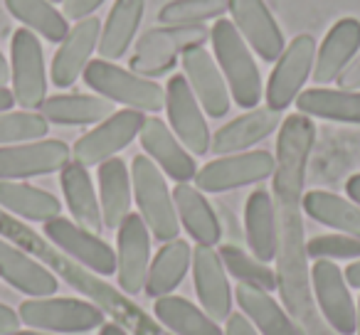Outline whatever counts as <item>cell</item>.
Listing matches in <instances>:
<instances>
[{"instance_id":"cell-24","label":"cell","mask_w":360,"mask_h":335,"mask_svg":"<svg viewBox=\"0 0 360 335\" xmlns=\"http://www.w3.org/2000/svg\"><path fill=\"white\" fill-rule=\"evenodd\" d=\"M173 202L178 220L183 222L186 232L202 247H215L222 239L220 217L215 215L207 197L191 183H178L173 190Z\"/></svg>"},{"instance_id":"cell-27","label":"cell","mask_w":360,"mask_h":335,"mask_svg":"<svg viewBox=\"0 0 360 335\" xmlns=\"http://www.w3.org/2000/svg\"><path fill=\"white\" fill-rule=\"evenodd\" d=\"M131 173L126 171V163L121 158H109L99 165V205L101 220L109 230H119L131 210Z\"/></svg>"},{"instance_id":"cell-5","label":"cell","mask_w":360,"mask_h":335,"mask_svg":"<svg viewBox=\"0 0 360 335\" xmlns=\"http://www.w3.org/2000/svg\"><path fill=\"white\" fill-rule=\"evenodd\" d=\"M18 315L25 325L47 333H89L104 325V310L82 298H27Z\"/></svg>"},{"instance_id":"cell-26","label":"cell","mask_w":360,"mask_h":335,"mask_svg":"<svg viewBox=\"0 0 360 335\" xmlns=\"http://www.w3.org/2000/svg\"><path fill=\"white\" fill-rule=\"evenodd\" d=\"M235 296L242 313L250 318V323L262 335H301L296 320L291 318L284 306H279V301L269 291H262L250 284H240Z\"/></svg>"},{"instance_id":"cell-12","label":"cell","mask_w":360,"mask_h":335,"mask_svg":"<svg viewBox=\"0 0 360 335\" xmlns=\"http://www.w3.org/2000/svg\"><path fill=\"white\" fill-rule=\"evenodd\" d=\"M70 145L57 138L0 145V180H25L60 173L70 163Z\"/></svg>"},{"instance_id":"cell-21","label":"cell","mask_w":360,"mask_h":335,"mask_svg":"<svg viewBox=\"0 0 360 335\" xmlns=\"http://www.w3.org/2000/svg\"><path fill=\"white\" fill-rule=\"evenodd\" d=\"M281 124V111H274L269 106H259V109H250L247 114L237 116L235 121L225 124L210 140V150L220 155L232 153H245L255 143L264 140L271 136Z\"/></svg>"},{"instance_id":"cell-40","label":"cell","mask_w":360,"mask_h":335,"mask_svg":"<svg viewBox=\"0 0 360 335\" xmlns=\"http://www.w3.org/2000/svg\"><path fill=\"white\" fill-rule=\"evenodd\" d=\"M104 0H65L62 8H65V18L67 20H84V18H91V13L96 8H101Z\"/></svg>"},{"instance_id":"cell-36","label":"cell","mask_w":360,"mask_h":335,"mask_svg":"<svg viewBox=\"0 0 360 335\" xmlns=\"http://www.w3.org/2000/svg\"><path fill=\"white\" fill-rule=\"evenodd\" d=\"M220 259L225 264V271H230L240 284L257 286L262 291H276L279 281H276V271L269 269L264 261H259L257 256H252L250 251H245L237 244H225L220 249Z\"/></svg>"},{"instance_id":"cell-11","label":"cell","mask_w":360,"mask_h":335,"mask_svg":"<svg viewBox=\"0 0 360 335\" xmlns=\"http://www.w3.org/2000/svg\"><path fill=\"white\" fill-rule=\"evenodd\" d=\"M143 121H146L143 111H136V109L114 111L109 119H104L96 129H91L89 133H84L77 140L75 148H72V155L82 165H86V168L101 165L104 160L114 158L119 150H124L141 133Z\"/></svg>"},{"instance_id":"cell-2","label":"cell","mask_w":360,"mask_h":335,"mask_svg":"<svg viewBox=\"0 0 360 335\" xmlns=\"http://www.w3.org/2000/svg\"><path fill=\"white\" fill-rule=\"evenodd\" d=\"M131 185H134L139 215L143 217L150 235L163 244L178 239L180 220L178 212H175L173 192L165 185L163 171L148 155H136L134 158V163H131Z\"/></svg>"},{"instance_id":"cell-51","label":"cell","mask_w":360,"mask_h":335,"mask_svg":"<svg viewBox=\"0 0 360 335\" xmlns=\"http://www.w3.org/2000/svg\"><path fill=\"white\" fill-rule=\"evenodd\" d=\"M50 3H65V0H50Z\"/></svg>"},{"instance_id":"cell-42","label":"cell","mask_w":360,"mask_h":335,"mask_svg":"<svg viewBox=\"0 0 360 335\" xmlns=\"http://www.w3.org/2000/svg\"><path fill=\"white\" fill-rule=\"evenodd\" d=\"M338 84H340V89H348V91H358L360 89V60L350 62V65L340 72Z\"/></svg>"},{"instance_id":"cell-30","label":"cell","mask_w":360,"mask_h":335,"mask_svg":"<svg viewBox=\"0 0 360 335\" xmlns=\"http://www.w3.org/2000/svg\"><path fill=\"white\" fill-rule=\"evenodd\" d=\"M40 114L50 124L89 126L109 119L114 114V101L91 94H57L45 99V104L40 106Z\"/></svg>"},{"instance_id":"cell-8","label":"cell","mask_w":360,"mask_h":335,"mask_svg":"<svg viewBox=\"0 0 360 335\" xmlns=\"http://www.w3.org/2000/svg\"><path fill=\"white\" fill-rule=\"evenodd\" d=\"M314 301L319 303L321 318L338 335L358 333V308L350 298L345 276L330 259H316L309 269Z\"/></svg>"},{"instance_id":"cell-50","label":"cell","mask_w":360,"mask_h":335,"mask_svg":"<svg viewBox=\"0 0 360 335\" xmlns=\"http://www.w3.org/2000/svg\"><path fill=\"white\" fill-rule=\"evenodd\" d=\"M358 335H360V301H358Z\"/></svg>"},{"instance_id":"cell-19","label":"cell","mask_w":360,"mask_h":335,"mask_svg":"<svg viewBox=\"0 0 360 335\" xmlns=\"http://www.w3.org/2000/svg\"><path fill=\"white\" fill-rule=\"evenodd\" d=\"M99 35H101L99 18H84L75 27H70L60 50L52 57V70H50L52 84L60 86V89H67V86H72L84 74L86 65L91 62V52L99 45Z\"/></svg>"},{"instance_id":"cell-20","label":"cell","mask_w":360,"mask_h":335,"mask_svg":"<svg viewBox=\"0 0 360 335\" xmlns=\"http://www.w3.org/2000/svg\"><path fill=\"white\" fill-rule=\"evenodd\" d=\"M360 50V20L358 18H340L333 22L328 35L323 37L321 47L316 50L314 77L316 84H330L338 79V74L353 62Z\"/></svg>"},{"instance_id":"cell-35","label":"cell","mask_w":360,"mask_h":335,"mask_svg":"<svg viewBox=\"0 0 360 335\" xmlns=\"http://www.w3.org/2000/svg\"><path fill=\"white\" fill-rule=\"evenodd\" d=\"M6 8L27 30L42 35L47 42H62L70 32L67 18L50 0H6Z\"/></svg>"},{"instance_id":"cell-39","label":"cell","mask_w":360,"mask_h":335,"mask_svg":"<svg viewBox=\"0 0 360 335\" xmlns=\"http://www.w3.org/2000/svg\"><path fill=\"white\" fill-rule=\"evenodd\" d=\"M309 259H360V235H321L306 242Z\"/></svg>"},{"instance_id":"cell-16","label":"cell","mask_w":360,"mask_h":335,"mask_svg":"<svg viewBox=\"0 0 360 335\" xmlns=\"http://www.w3.org/2000/svg\"><path fill=\"white\" fill-rule=\"evenodd\" d=\"M180 62H183L186 79L195 99L200 101L202 111L210 119H222L230 114V89L210 52L202 45H193L180 55Z\"/></svg>"},{"instance_id":"cell-3","label":"cell","mask_w":360,"mask_h":335,"mask_svg":"<svg viewBox=\"0 0 360 335\" xmlns=\"http://www.w3.org/2000/svg\"><path fill=\"white\" fill-rule=\"evenodd\" d=\"M84 84L94 89L99 96L124 104L129 109L155 114L165 106V89H160L158 81L141 77L131 70H121L119 65L109 60H91L84 70Z\"/></svg>"},{"instance_id":"cell-37","label":"cell","mask_w":360,"mask_h":335,"mask_svg":"<svg viewBox=\"0 0 360 335\" xmlns=\"http://www.w3.org/2000/svg\"><path fill=\"white\" fill-rule=\"evenodd\" d=\"M227 0H170L158 11V22L163 25H200L205 20L222 18Z\"/></svg>"},{"instance_id":"cell-14","label":"cell","mask_w":360,"mask_h":335,"mask_svg":"<svg viewBox=\"0 0 360 335\" xmlns=\"http://www.w3.org/2000/svg\"><path fill=\"white\" fill-rule=\"evenodd\" d=\"M150 266V230L139 212H129L116 237V276L124 294L136 296L146 286Z\"/></svg>"},{"instance_id":"cell-22","label":"cell","mask_w":360,"mask_h":335,"mask_svg":"<svg viewBox=\"0 0 360 335\" xmlns=\"http://www.w3.org/2000/svg\"><path fill=\"white\" fill-rule=\"evenodd\" d=\"M0 276L30 298H47L60 291L57 276L42 261L27 256L20 247L0 239Z\"/></svg>"},{"instance_id":"cell-28","label":"cell","mask_w":360,"mask_h":335,"mask_svg":"<svg viewBox=\"0 0 360 335\" xmlns=\"http://www.w3.org/2000/svg\"><path fill=\"white\" fill-rule=\"evenodd\" d=\"M143 13L146 0H116L104 27H101L99 45H96L101 60H121L129 52L141 20H143Z\"/></svg>"},{"instance_id":"cell-46","label":"cell","mask_w":360,"mask_h":335,"mask_svg":"<svg viewBox=\"0 0 360 335\" xmlns=\"http://www.w3.org/2000/svg\"><path fill=\"white\" fill-rule=\"evenodd\" d=\"M13 106H15V96H13V91L6 89V86H0V114H3V111H11Z\"/></svg>"},{"instance_id":"cell-33","label":"cell","mask_w":360,"mask_h":335,"mask_svg":"<svg viewBox=\"0 0 360 335\" xmlns=\"http://www.w3.org/2000/svg\"><path fill=\"white\" fill-rule=\"evenodd\" d=\"M0 207L20 220L42 225L62 212L60 200L52 192L20 180H0Z\"/></svg>"},{"instance_id":"cell-1","label":"cell","mask_w":360,"mask_h":335,"mask_svg":"<svg viewBox=\"0 0 360 335\" xmlns=\"http://www.w3.org/2000/svg\"><path fill=\"white\" fill-rule=\"evenodd\" d=\"M210 42L235 104L242 109H257L259 99L264 96L262 74L255 57H252L250 45L242 40L235 22L217 18V22L210 30Z\"/></svg>"},{"instance_id":"cell-7","label":"cell","mask_w":360,"mask_h":335,"mask_svg":"<svg viewBox=\"0 0 360 335\" xmlns=\"http://www.w3.org/2000/svg\"><path fill=\"white\" fill-rule=\"evenodd\" d=\"M276 158L269 150L220 155L200 168L195 176V188L200 192H227L235 188L255 185L274 176Z\"/></svg>"},{"instance_id":"cell-18","label":"cell","mask_w":360,"mask_h":335,"mask_svg":"<svg viewBox=\"0 0 360 335\" xmlns=\"http://www.w3.org/2000/svg\"><path fill=\"white\" fill-rule=\"evenodd\" d=\"M193 281L200 306L210 318L225 320L232 313V289L220 254L212 247L198 244L193 249Z\"/></svg>"},{"instance_id":"cell-6","label":"cell","mask_w":360,"mask_h":335,"mask_svg":"<svg viewBox=\"0 0 360 335\" xmlns=\"http://www.w3.org/2000/svg\"><path fill=\"white\" fill-rule=\"evenodd\" d=\"M11 77L15 104L25 111H35L47 99L45 52L37 35L27 27L15 30L11 42Z\"/></svg>"},{"instance_id":"cell-13","label":"cell","mask_w":360,"mask_h":335,"mask_svg":"<svg viewBox=\"0 0 360 335\" xmlns=\"http://www.w3.org/2000/svg\"><path fill=\"white\" fill-rule=\"evenodd\" d=\"M165 111L173 133L191 153L205 155L210 150V129L186 74H173L165 84Z\"/></svg>"},{"instance_id":"cell-49","label":"cell","mask_w":360,"mask_h":335,"mask_svg":"<svg viewBox=\"0 0 360 335\" xmlns=\"http://www.w3.org/2000/svg\"><path fill=\"white\" fill-rule=\"evenodd\" d=\"M8 335H57V333H47V330H15V333Z\"/></svg>"},{"instance_id":"cell-44","label":"cell","mask_w":360,"mask_h":335,"mask_svg":"<svg viewBox=\"0 0 360 335\" xmlns=\"http://www.w3.org/2000/svg\"><path fill=\"white\" fill-rule=\"evenodd\" d=\"M345 192H348L350 200L360 207V173H355V176L348 178V183H345Z\"/></svg>"},{"instance_id":"cell-34","label":"cell","mask_w":360,"mask_h":335,"mask_svg":"<svg viewBox=\"0 0 360 335\" xmlns=\"http://www.w3.org/2000/svg\"><path fill=\"white\" fill-rule=\"evenodd\" d=\"M301 207L319 225L345 235H360V207L353 200H345L328 190H309L301 197Z\"/></svg>"},{"instance_id":"cell-9","label":"cell","mask_w":360,"mask_h":335,"mask_svg":"<svg viewBox=\"0 0 360 335\" xmlns=\"http://www.w3.org/2000/svg\"><path fill=\"white\" fill-rule=\"evenodd\" d=\"M316 40L311 35H296L294 40L286 45L281 57L276 60L274 70L266 81V106L274 111L289 109L301 94V86L314 72L316 62Z\"/></svg>"},{"instance_id":"cell-15","label":"cell","mask_w":360,"mask_h":335,"mask_svg":"<svg viewBox=\"0 0 360 335\" xmlns=\"http://www.w3.org/2000/svg\"><path fill=\"white\" fill-rule=\"evenodd\" d=\"M232 22L262 62H276L286 50L284 32L264 0H227Z\"/></svg>"},{"instance_id":"cell-23","label":"cell","mask_w":360,"mask_h":335,"mask_svg":"<svg viewBox=\"0 0 360 335\" xmlns=\"http://www.w3.org/2000/svg\"><path fill=\"white\" fill-rule=\"evenodd\" d=\"M245 235L252 256L269 264L276 259L279 232H276V207L269 190L259 188L247 197L245 205Z\"/></svg>"},{"instance_id":"cell-29","label":"cell","mask_w":360,"mask_h":335,"mask_svg":"<svg viewBox=\"0 0 360 335\" xmlns=\"http://www.w3.org/2000/svg\"><path fill=\"white\" fill-rule=\"evenodd\" d=\"M191 264H193V249L186 239L165 242L158 254L153 256V261H150L143 291L150 298L168 296L170 291H175L183 284Z\"/></svg>"},{"instance_id":"cell-32","label":"cell","mask_w":360,"mask_h":335,"mask_svg":"<svg viewBox=\"0 0 360 335\" xmlns=\"http://www.w3.org/2000/svg\"><path fill=\"white\" fill-rule=\"evenodd\" d=\"M153 315L173 335H225L215 318H210L205 310L193 306L183 296L168 294L155 298Z\"/></svg>"},{"instance_id":"cell-41","label":"cell","mask_w":360,"mask_h":335,"mask_svg":"<svg viewBox=\"0 0 360 335\" xmlns=\"http://www.w3.org/2000/svg\"><path fill=\"white\" fill-rule=\"evenodd\" d=\"M225 335H259L245 313H230L225 325Z\"/></svg>"},{"instance_id":"cell-17","label":"cell","mask_w":360,"mask_h":335,"mask_svg":"<svg viewBox=\"0 0 360 335\" xmlns=\"http://www.w3.org/2000/svg\"><path fill=\"white\" fill-rule=\"evenodd\" d=\"M141 145H143L146 155L158 165L160 171L178 183H191L198 176L195 158L186 150V145L180 143L178 136L158 119V116H148L141 129Z\"/></svg>"},{"instance_id":"cell-10","label":"cell","mask_w":360,"mask_h":335,"mask_svg":"<svg viewBox=\"0 0 360 335\" xmlns=\"http://www.w3.org/2000/svg\"><path fill=\"white\" fill-rule=\"evenodd\" d=\"M45 237L57 249L65 251L70 259H75L84 269L94 271L96 276L116 274V251L99 235L84 230L77 222L62 215L52 217L45 222Z\"/></svg>"},{"instance_id":"cell-48","label":"cell","mask_w":360,"mask_h":335,"mask_svg":"<svg viewBox=\"0 0 360 335\" xmlns=\"http://www.w3.org/2000/svg\"><path fill=\"white\" fill-rule=\"evenodd\" d=\"M8 79H11V67H8L6 57H3V52H0V86H6Z\"/></svg>"},{"instance_id":"cell-45","label":"cell","mask_w":360,"mask_h":335,"mask_svg":"<svg viewBox=\"0 0 360 335\" xmlns=\"http://www.w3.org/2000/svg\"><path fill=\"white\" fill-rule=\"evenodd\" d=\"M343 276H345V284L353 286V289H360V259L353 261V264L343 271Z\"/></svg>"},{"instance_id":"cell-4","label":"cell","mask_w":360,"mask_h":335,"mask_svg":"<svg viewBox=\"0 0 360 335\" xmlns=\"http://www.w3.org/2000/svg\"><path fill=\"white\" fill-rule=\"evenodd\" d=\"M210 37L205 25H160L141 35L129 60L131 72L141 77H160L175 67L178 55L193 45H202Z\"/></svg>"},{"instance_id":"cell-47","label":"cell","mask_w":360,"mask_h":335,"mask_svg":"<svg viewBox=\"0 0 360 335\" xmlns=\"http://www.w3.org/2000/svg\"><path fill=\"white\" fill-rule=\"evenodd\" d=\"M99 335H129V333H126L119 323H104V325H101V330H99Z\"/></svg>"},{"instance_id":"cell-31","label":"cell","mask_w":360,"mask_h":335,"mask_svg":"<svg viewBox=\"0 0 360 335\" xmlns=\"http://www.w3.org/2000/svg\"><path fill=\"white\" fill-rule=\"evenodd\" d=\"M299 114L314 119L338 121V124H360V91L348 89H326L314 86L296 96Z\"/></svg>"},{"instance_id":"cell-43","label":"cell","mask_w":360,"mask_h":335,"mask_svg":"<svg viewBox=\"0 0 360 335\" xmlns=\"http://www.w3.org/2000/svg\"><path fill=\"white\" fill-rule=\"evenodd\" d=\"M18 325H20V315L13 308H8L6 303H0V335L15 333Z\"/></svg>"},{"instance_id":"cell-38","label":"cell","mask_w":360,"mask_h":335,"mask_svg":"<svg viewBox=\"0 0 360 335\" xmlns=\"http://www.w3.org/2000/svg\"><path fill=\"white\" fill-rule=\"evenodd\" d=\"M50 131V121L35 111H3L0 114V145L40 140Z\"/></svg>"},{"instance_id":"cell-25","label":"cell","mask_w":360,"mask_h":335,"mask_svg":"<svg viewBox=\"0 0 360 335\" xmlns=\"http://www.w3.org/2000/svg\"><path fill=\"white\" fill-rule=\"evenodd\" d=\"M60 185H62V192H65L67 207H70L77 225L94 232V235L101 232V227H104L101 205L94 192V185H91L86 165H82L79 160H70L60 171Z\"/></svg>"}]
</instances>
